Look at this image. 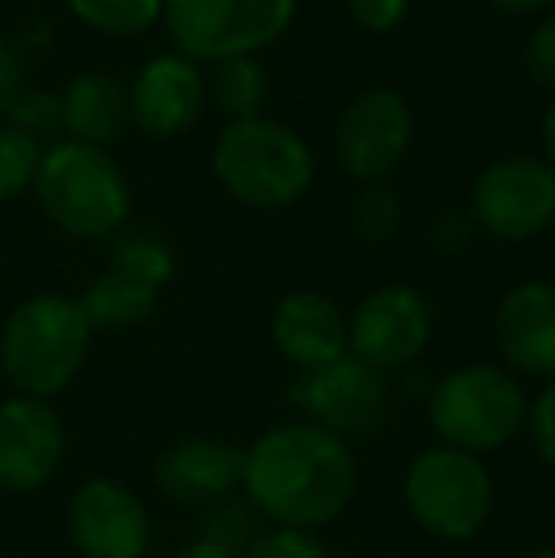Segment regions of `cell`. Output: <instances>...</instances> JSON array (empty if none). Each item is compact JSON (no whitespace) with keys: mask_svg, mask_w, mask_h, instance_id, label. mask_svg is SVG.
Wrapping results in <instances>:
<instances>
[{"mask_svg":"<svg viewBox=\"0 0 555 558\" xmlns=\"http://www.w3.org/2000/svg\"><path fill=\"white\" fill-rule=\"evenodd\" d=\"M240 494L270 529L319 536L358 494L354 445L309 422H278L244 448Z\"/></svg>","mask_w":555,"mask_h":558,"instance_id":"cell-1","label":"cell"},{"mask_svg":"<svg viewBox=\"0 0 555 558\" xmlns=\"http://www.w3.org/2000/svg\"><path fill=\"white\" fill-rule=\"evenodd\" d=\"M209 171L232 202L260 214L289 209L316 183L312 145L278 118L225 122L209 153Z\"/></svg>","mask_w":555,"mask_h":558,"instance_id":"cell-2","label":"cell"},{"mask_svg":"<svg viewBox=\"0 0 555 558\" xmlns=\"http://www.w3.org/2000/svg\"><path fill=\"white\" fill-rule=\"evenodd\" d=\"M31 194L46 221L69 240L84 243H111L130 225V206H134V191L122 163L107 148L69 137H58L43 148Z\"/></svg>","mask_w":555,"mask_h":558,"instance_id":"cell-3","label":"cell"},{"mask_svg":"<svg viewBox=\"0 0 555 558\" xmlns=\"http://www.w3.org/2000/svg\"><path fill=\"white\" fill-rule=\"evenodd\" d=\"M526 380L498 361H468L434 380L426 391V422L437 445L491 456L526 434Z\"/></svg>","mask_w":555,"mask_h":558,"instance_id":"cell-4","label":"cell"},{"mask_svg":"<svg viewBox=\"0 0 555 558\" xmlns=\"http://www.w3.org/2000/svg\"><path fill=\"white\" fill-rule=\"evenodd\" d=\"M92 324L81 301L65 293H38L15 304L0 331V368L20 396L53 399L81 376L92 350Z\"/></svg>","mask_w":555,"mask_h":558,"instance_id":"cell-5","label":"cell"},{"mask_svg":"<svg viewBox=\"0 0 555 558\" xmlns=\"http://www.w3.org/2000/svg\"><path fill=\"white\" fill-rule=\"evenodd\" d=\"M403 506L426 536L468 544L491 524L498 486L487 460L449 445H426L403 471Z\"/></svg>","mask_w":555,"mask_h":558,"instance_id":"cell-6","label":"cell"},{"mask_svg":"<svg viewBox=\"0 0 555 558\" xmlns=\"http://www.w3.org/2000/svg\"><path fill=\"white\" fill-rule=\"evenodd\" d=\"M297 0H164V31L171 50L209 69L217 61L260 58L286 38Z\"/></svg>","mask_w":555,"mask_h":558,"instance_id":"cell-7","label":"cell"},{"mask_svg":"<svg viewBox=\"0 0 555 558\" xmlns=\"http://www.w3.org/2000/svg\"><path fill=\"white\" fill-rule=\"evenodd\" d=\"M289 407L297 422H309L327 434L342 437L347 445L377 437L393 418V384L358 361L354 353L304 368L289 384Z\"/></svg>","mask_w":555,"mask_h":558,"instance_id":"cell-8","label":"cell"},{"mask_svg":"<svg viewBox=\"0 0 555 558\" xmlns=\"http://www.w3.org/2000/svg\"><path fill=\"white\" fill-rule=\"evenodd\" d=\"M468 217L498 243H529L555 225V168L544 156H498L468 191Z\"/></svg>","mask_w":555,"mask_h":558,"instance_id":"cell-9","label":"cell"},{"mask_svg":"<svg viewBox=\"0 0 555 558\" xmlns=\"http://www.w3.org/2000/svg\"><path fill=\"white\" fill-rule=\"evenodd\" d=\"M411 141H415V114L411 104L396 88H365L350 99L335 118L331 153L342 175L358 186L388 183L393 171L408 160Z\"/></svg>","mask_w":555,"mask_h":558,"instance_id":"cell-10","label":"cell"},{"mask_svg":"<svg viewBox=\"0 0 555 558\" xmlns=\"http://www.w3.org/2000/svg\"><path fill=\"white\" fill-rule=\"evenodd\" d=\"M350 353L377 368L381 376H393L411 368L430 350L437 331V312L422 289L408 281L377 286L354 304L347 316Z\"/></svg>","mask_w":555,"mask_h":558,"instance_id":"cell-11","label":"cell"},{"mask_svg":"<svg viewBox=\"0 0 555 558\" xmlns=\"http://www.w3.org/2000/svg\"><path fill=\"white\" fill-rule=\"evenodd\" d=\"M65 529L81 558H145L153 547V513L119 478H88L76 486Z\"/></svg>","mask_w":555,"mask_h":558,"instance_id":"cell-12","label":"cell"},{"mask_svg":"<svg viewBox=\"0 0 555 558\" xmlns=\"http://www.w3.org/2000/svg\"><path fill=\"white\" fill-rule=\"evenodd\" d=\"M65 445V418L50 399L12 396L0 403V486L4 490H43L61 471Z\"/></svg>","mask_w":555,"mask_h":558,"instance_id":"cell-13","label":"cell"},{"mask_svg":"<svg viewBox=\"0 0 555 558\" xmlns=\"http://www.w3.org/2000/svg\"><path fill=\"white\" fill-rule=\"evenodd\" d=\"M130 96V125H137L145 137L171 141L183 137L206 114V69L191 58L168 50L148 58L126 84Z\"/></svg>","mask_w":555,"mask_h":558,"instance_id":"cell-14","label":"cell"},{"mask_svg":"<svg viewBox=\"0 0 555 558\" xmlns=\"http://www.w3.org/2000/svg\"><path fill=\"white\" fill-rule=\"evenodd\" d=\"M498 365L518 380H555V281L529 278L510 286L491 316Z\"/></svg>","mask_w":555,"mask_h":558,"instance_id":"cell-15","label":"cell"},{"mask_svg":"<svg viewBox=\"0 0 555 558\" xmlns=\"http://www.w3.org/2000/svg\"><path fill=\"white\" fill-rule=\"evenodd\" d=\"M244 478V448L217 437H183L153 463V483L179 506L214 509L237 498Z\"/></svg>","mask_w":555,"mask_h":558,"instance_id":"cell-16","label":"cell"},{"mask_svg":"<svg viewBox=\"0 0 555 558\" xmlns=\"http://www.w3.org/2000/svg\"><path fill=\"white\" fill-rule=\"evenodd\" d=\"M270 342L297 373L350 353L347 312L319 289H289L270 308Z\"/></svg>","mask_w":555,"mask_h":558,"instance_id":"cell-17","label":"cell"},{"mask_svg":"<svg viewBox=\"0 0 555 558\" xmlns=\"http://www.w3.org/2000/svg\"><path fill=\"white\" fill-rule=\"evenodd\" d=\"M58 96H61V133L69 141L107 148L130 125L126 84L114 73H104V69L76 73Z\"/></svg>","mask_w":555,"mask_h":558,"instance_id":"cell-18","label":"cell"},{"mask_svg":"<svg viewBox=\"0 0 555 558\" xmlns=\"http://www.w3.org/2000/svg\"><path fill=\"white\" fill-rule=\"evenodd\" d=\"M206 96L225 122L267 114L270 104V73L260 58H232L206 69Z\"/></svg>","mask_w":555,"mask_h":558,"instance_id":"cell-19","label":"cell"},{"mask_svg":"<svg viewBox=\"0 0 555 558\" xmlns=\"http://www.w3.org/2000/svg\"><path fill=\"white\" fill-rule=\"evenodd\" d=\"M76 301H81L92 331H126V327H137L153 316L160 293L122 278V274L107 270V274H99V278L84 289V296H76Z\"/></svg>","mask_w":555,"mask_h":558,"instance_id":"cell-20","label":"cell"},{"mask_svg":"<svg viewBox=\"0 0 555 558\" xmlns=\"http://www.w3.org/2000/svg\"><path fill=\"white\" fill-rule=\"evenodd\" d=\"M107 270L122 274V278L148 286L160 293L171 278H176V251L153 228H134L126 225L119 235L111 240V266Z\"/></svg>","mask_w":555,"mask_h":558,"instance_id":"cell-21","label":"cell"},{"mask_svg":"<svg viewBox=\"0 0 555 558\" xmlns=\"http://www.w3.org/2000/svg\"><path fill=\"white\" fill-rule=\"evenodd\" d=\"M76 23L107 38H137L160 27L164 0H65Z\"/></svg>","mask_w":555,"mask_h":558,"instance_id":"cell-22","label":"cell"},{"mask_svg":"<svg viewBox=\"0 0 555 558\" xmlns=\"http://www.w3.org/2000/svg\"><path fill=\"white\" fill-rule=\"evenodd\" d=\"M350 228L362 243H393L403 228V202L388 183H370L350 202Z\"/></svg>","mask_w":555,"mask_h":558,"instance_id":"cell-23","label":"cell"},{"mask_svg":"<svg viewBox=\"0 0 555 558\" xmlns=\"http://www.w3.org/2000/svg\"><path fill=\"white\" fill-rule=\"evenodd\" d=\"M43 148L31 133L0 118V202H15L35 186Z\"/></svg>","mask_w":555,"mask_h":558,"instance_id":"cell-24","label":"cell"},{"mask_svg":"<svg viewBox=\"0 0 555 558\" xmlns=\"http://www.w3.org/2000/svg\"><path fill=\"white\" fill-rule=\"evenodd\" d=\"M4 122L20 125L23 133L38 141V145H53L61 133V96L46 88H23Z\"/></svg>","mask_w":555,"mask_h":558,"instance_id":"cell-25","label":"cell"},{"mask_svg":"<svg viewBox=\"0 0 555 558\" xmlns=\"http://www.w3.org/2000/svg\"><path fill=\"white\" fill-rule=\"evenodd\" d=\"M255 521H260V517H255V509L248 506V501L229 498V501H221V506L209 509V517H206V524H202L198 536H209V539H217V544L232 547L237 555H244L248 544L263 532Z\"/></svg>","mask_w":555,"mask_h":558,"instance_id":"cell-26","label":"cell"},{"mask_svg":"<svg viewBox=\"0 0 555 558\" xmlns=\"http://www.w3.org/2000/svg\"><path fill=\"white\" fill-rule=\"evenodd\" d=\"M240 558H331V551L316 532L263 529Z\"/></svg>","mask_w":555,"mask_h":558,"instance_id":"cell-27","label":"cell"},{"mask_svg":"<svg viewBox=\"0 0 555 558\" xmlns=\"http://www.w3.org/2000/svg\"><path fill=\"white\" fill-rule=\"evenodd\" d=\"M521 65H526L529 81H533L536 88H544L555 96V15L552 12L541 15V20L526 31Z\"/></svg>","mask_w":555,"mask_h":558,"instance_id":"cell-28","label":"cell"},{"mask_svg":"<svg viewBox=\"0 0 555 558\" xmlns=\"http://www.w3.org/2000/svg\"><path fill=\"white\" fill-rule=\"evenodd\" d=\"M480 228L468 217V209H442V214L430 217L426 225V247L434 255H464L468 247L475 243Z\"/></svg>","mask_w":555,"mask_h":558,"instance_id":"cell-29","label":"cell"},{"mask_svg":"<svg viewBox=\"0 0 555 558\" xmlns=\"http://www.w3.org/2000/svg\"><path fill=\"white\" fill-rule=\"evenodd\" d=\"M526 437H529V445H533L536 460L555 468V380L541 384V391L529 399Z\"/></svg>","mask_w":555,"mask_h":558,"instance_id":"cell-30","label":"cell"},{"mask_svg":"<svg viewBox=\"0 0 555 558\" xmlns=\"http://www.w3.org/2000/svg\"><path fill=\"white\" fill-rule=\"evenodd\" d=\"M347 12L365 35H393L411 12V0H347Z\"/></svg>","mask_w":555,"mask_h":558,"instance_id":"cell-31","label":"cell"},{"mask_svg":"<svg viewBox=\"0 0 555 558\" xmlns=\"http://www.w3.org/2000/svg\"><path fill=\"white\" fill-rule=\"evenodd\" d=\"M23 69H27V58L20 53L15 38L0 35V118L12 111L20 92L27 88V84H23Z\"/></svg>","mask_w":555,"mask_h":558,"instance_id":"cell-32","label":"cell"},{"mask_svg":"<svg viewBox=\"0 0 555 558\" xmlns=\"http://www.w3.org/2000/svg\"><path fill=\"white\" fill-rule=\"evenodd\" d=\"M53 31H50V20H31L27 27H23V35L15 38V46H20L23 58H31V53H43L46 46H50Z\"/></svg>","mask_w":555,"mask_h":558,"instance_id":"cell-33","label":"cell"},{"mask_svg":"<svg viewBox=\"0 0 555 558\" xmlns=\"http://www.w3.org/2000/svg\"><path fill=\"white\" fill-rule=\"evenodd\" d=\"M171 558H240L232 547H225V544H217V539H209V536H194V539H186L183 547H179Z\"/></svg>","mask_w":555,"mask_h":558,"instance_id":"cell-34","label":"cell"},{"mask_svg":"<svg viewBox=\"0 0 555 558\" xmlns=\"http://www.w3.org/2000/svg\"><path fill=\"white\" fill-rule=\"evenodd\" d=\"M495 12L503 15H518V20H529V15H548V8L555 0H487Z\"/></svg>","mask_w":555,"mask_h":558,"instance_id":"cell-35","label":"cell"},{"mask_svg":"<svg viewBox=\"0 0 555 558\" xmlns=\"http://www.w3.org/2000/svg\"><path fill=\"white\" fill-rule=\"evenodd\" d=\"M541 145H544V160L555 168V96H552L548 111H544V118H541Z\"/></svg>","mask_w":555,"mask_h":558,"instance_id":"cell-36","label":"cell"},{"mask_svg":"<svg viewBox=\"0 0 555 558\" xmlns=\"http://www.w3.org/2000/svg\"><path fill=\"white\" fill-rule=\"evenodd\" d=\"M521 558H555V544H544V547H533V551H526Z\"/></svg>","mask_w":555,"mask_h":558,"instance_id":"cell-37","label":"cell"}]
</instances>
